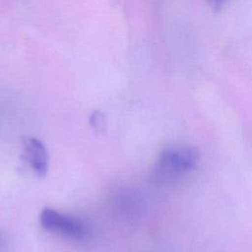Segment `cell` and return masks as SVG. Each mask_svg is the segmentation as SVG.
<instances>
[{
    "label": "cell",
    "mask_w": 252,
    "mask_h": 252,
    "mask_svg": "<svg viewBox=\"0 0 252 252\" xmlns=\"http://www.w3.org/2000/svg\"><path fill=\"white\" fill-rule=\"evenodd\" d=\"M24 159L39 176L45 175L48 169V153L45 146L36 138H29L24 142Z\"/></svg>",
    "instance_id": "cell-3"
},
{
    "label": "cell",
    "mask_w": 252,
    "mask_h": 252,
    "mask_svg": "<svg viewBox=\"0 0 252 252\" xmlns=\"http://www.w3.org/2000/svg\"><path fill=\"white\" fill-rule=\"evenodd\" d=\"M39 222L46 230L67 238L80 240L87 234V227L81 220L50 208L41 211Z\"/></svg>",
    "instance_id": "cell-2"
},
{
    "label": "cell",
    "mask_w": 252,
    "mask_h": 252,
    "mask_svg": "<svg viewBox=\"0 0 252 252\" xmlns=\"http://www.w3.org/2000/svg\"><path fill=\"white\" fill-rule=\"evenodd\" d=\"M0 245H1V237H0Z\"/></svg>",
    "instance_id": "cell-5"
},
{
    "label": "cell",
    "mask_w": 252,
    "mask_h": 252,
    "mask_svg": "<svg viewBox=\"0 0 252 252\" xmlns=\"http://www.w3.org/2000/svg\"><path fill=\"white\" fill-rule=\"evenodd\" d=\"M207 1L210 8L216 13L220 12L226 3V0H207Z\"/></svg>",
    "instance_id": "cell-4"
},
{
    "label": "cell",
    "mask_w": 252,
    "mask_h": 252,
    "mask_svg": "<svg viewBox=\"0 0 252 252\" xmlns=\"http://www.w3.org/2000/svg\"><path fill=\"white\" fill-rule=\"evenodd\" d=\"M199 160L198 152L189 146H174L163 150L155 166V177L160 181L178 178L193 170Z\"/></svg>",
    "instance_id": "cell-1"
}]
</instances>
